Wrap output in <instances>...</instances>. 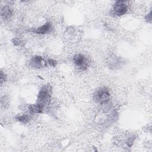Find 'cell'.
Returning a JSON list of instances; mask_svg holds the SVG:
<instances>
[{
    "mask_svg": "<svg viewBox=\"0 0 152 152\" xmlns=\"http://www.w3.org/2000/svg\"><path fill=\"white\" fill-rule=\"evenodd\" d=\"M48 63H49V65H51V66H55L56 64H57L56 62L55 61L53 60V59H49V60H48Z\"/></svg>",
    "mask_w": 152,
    "mask_h": 152,
    "instance_id": "cell-10",
    "label": "cell"
},
{
    "mask_svg": "<svg viewBox=\"0 0 152 152\" xmlns=\"http://www.w3.org/2000/svg\"><path fill=\"white\" fill-rule=\"evenodd\" d=\"M110 94L106 88H100L95 92L94 99L96 102L100 103H106L110 99Z\"/></svg>",
    "mask_w": 152,
    "mask_h": 152,
    "instance_id": "cell-1",
    "label": "cell"
},
{
    "mask_svg": "<svg viewBox=\"0 0 152 152\" xmlns=\"http://www.w3.org/2000/svg\"><path fill=\"white\" fill-rule=\"evenodd\" d=\"M73 61L75 65L80 68H86L87 61L85 56L81 54H77L74 56Z\"/></svg>",
    "mask_w": 152,
    "mask_h": 152,
    "instance_id": "cell-4",
    "label": "cell"
},
{
    "mask_svg": "<svg viewBox=\"0 0 152 152\" xmlns=\"http://www.w3.org/2000/svg\"><path fill=\"white\" fill-rule=\"evenodd\" d=\"M50 100V95L46 87H43L39 91L37 96V102L43 105L48 103Z\"/></svg>",
    "mask_w": 152,
    "mask_h": 152,
    "instance_id": "cell-3",
    "label": "cell"
},
{
    "mask_svg": "<svg viewBox=\"0 0 152 152\" xmlns=\"http://www.w3.org/2000/svg\"><path fill=\"white\" fill-rule=\"evenodd\" d=\"M113 14L118 16L124 15L128 10L126 2L124 1H118L115 2L113 7Z\"/></svg>",
    "mask_w": 152,
    "mask_h": 152,
    "instance_id": "cell-2",
    "label": "cell"
},
{
    "mask_svg": "<svg viewBox=\"0 0 152 152\" xmlns=\"http://www.w3.org/2000/svg\"><path fill=\"white\" fill-rule=\"evenodd\" d=\"M12 15V11L11 9L8 7L5 6L1 10V15L4 19L10 18Z\"/></svg>",
    "mask_w": 152,
    "mask_h": 152,
    "instance_id": "cell-8",
    "label": "cell"
},
{
    "mask_svg": "<svg viewBox=\"0 0 152 152\" xmlns=\"http://www.w3.org/2000/svg\"><path fill=\"white\" fill-rule=\"evenodd\" d=\"M44 107V105L40 103H37L36 104H31L29 107V111L31 113H41L43 111Z\"/></svg>",
    "mask_w": 152,
    "mask_h": 152,
    "instance_id": "cell-5",
    "label": "cell"
},
{
    "mask_svg": "<svg viewBox=\"0 0 152 152\" xmlns=\"http://www.w3.org/2000/svg\"><path fill=\"white\" fill-rule=\"evenodd\" d=\"M17 120L22 123H26L29 121V116L27 115H22L17 118Z\"/></svg>",
    "mask_w": 152,
    "mask_h": 152,
    "instance_id": "cell-9",
    "label": "cell"
},
{
    "mask_svg": "<svg viewBox=\"0 0 152 152\" xmlns=\"http://www.w3.org/2000/svg\"><path fill=\"white\" fill-rule=\"evenodd\" d=\"M30 63L33 66L39 68L43 65L44 60L43 58L40 56H35L32 58L30 61Z\"/></svg>",
    "mask_w": 152,
    "mask_h": 152,
    "instance_id": "cell-7",
    "label": "cell"
},
{
    "mask_svg": "<svg viewBox=\"0 0 152 152\" xmlns=\"http://www.w3.org/2000/svg\"><path fill=\"white\" fill-rule=\"evenodd\" d=\"M5 74H4L2 71H1V84L2 83L3 81H5Z\"/></svg>",
    "mask_w": 152,
    "mask_h": 152,
    "instance_id": "cell-11",
    "label": "cell"
},
{
    "mask_svg": "<svg viewBox=\"0 0 152 152\" xmlns=\"http://www.w3.org/2000/svg\"><path fill=\"white\" fill-rule=\"evenodd\" d=\"M51 29V25L49 23H46L44 25L41 26L40 27H38L35 32L37 34H44L48 33Z\"/></svg>",
    "mask_w": 152,
    "mask_h": 152,
    "instance_id": "cell-6",
    "label": "cell"
}]
</instances>
